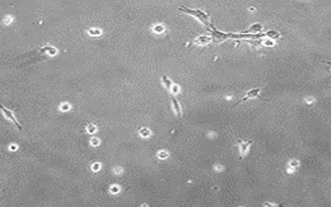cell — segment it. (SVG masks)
<instances>
[{
  "label": "cell",
  "instance_id": "3",
  "mask_svg": "<svg viewBox=\"0 0 331 207\" xmlns=\"http://www.w3.org/2000/svg\"><path fill=\"white\" fill-rule=\"evenodd\" d=\"M261 89L260 88H255V89H252L249 90L248 91H247L244 96H243L240 100L236 104V105L238 104H239L240 102H246L248 100H250V99L259 97L261 93Z\"/></svg>",
  "mask_w": 331,
  "mask_h": 207
},
{
  "label": "cell",
  "instance_id": "6",
  "mask_svg": "<svg viewBox=\"0 0 331 207\" xmlns=\"http://www.w3.org/2000/svg\"><path fill=\"white\" fill-rule=\"evenodd\" d=\"M172 102H173V107H174V109L175 111V112H176L177 116L180 117L181 115V107H180V105H179V102H177V101L176 100V99L175 98V97H172Z\"/></svg>",
  "mask_w": 331,
  "mask_h": 207
},
{
  "label": "cell",
  "instance_id": "9",
  "mask_svg": "<svg viewBox=\"0 0 331 207\" xmlns=\"http://www.w3.org/2000/svg\"><path fill=\"white\" fill-rule=\"evenodd\" d=\"M162 30H163V29H162V27L161 26L156 27H155V31L156 32H161V31H162Z\"/></svg>",
  "mask_w": 331,
  "mask_h": 207
},
{
  "label": "cell",
  "instance_id": "4",
  "mask_svg": "<svg viewBox=\"0 0 331 207\" xmlns=\"http://www.w3.org/2000/svg\"><path fill=\"white\" fill-rule=\"evenodd\" d=\"M250 145L251 142L250 141H241L239 142V151L242 157L248 153Z\"/></svg>",
  "mask_w": 331,
  "mask_h": 207
},
{
  "label": "cell",
  "instance_id": "2",
  "mask_svg": "<svg viewBox=\"0 0 331 207\" xmlns=\"http://www.w3.org/2000/svg\"><path fill=\"white\" fill-rule=\"evenodd\" d=\"M0 108H1V110L4 115V117H5L7 119H8V120L13 122L14 123V124L18 128V130L21 131L22 130V127L21 124H19V122L18 121L17 118L14 116L13 111L9 109L6 108V107H5L3 106H0Z\"/></svg>",
  "mask_w": 331,
  "mask_h": 207
},
{
  "label": "cell",
  "instance_id": "5",
  "mask_svg": "<svg viewBox=\"0 0 331 207\" xmlns=\"http://www.w3.org/2000/svg\"><path fill=\"white\" fill-rule=\"evenodd\" d=\"M210 39H211L209 37L202 36H200V37L197 38L194 41V42L197 45H205V44H207V43H208L210 42Z\"/></svg>",
  "mask_w": 331,
  "mask_h": 207
},
{
  "label": "cell",
  "instance_id": "8",
  "mask_svg": "<svg viewBox=\"0 0 331 207\" xmlns=\"http://www.w3.org/2000/svg\"><path fill=\"white\" fill-rule=\"evenodd\" d=\"M90 31H91V32H89L90 34L91 35H93V36H98V35H99L100 34V32L98 30H95V29L92 30V29H91V30H90Z\"/></svg>",
  "mask_w": 331,
  "mask_h": 207
},
{
  "label": "cell",
  "instance_id": "7",
  "mask_svg": "<svg viewBox=\"0 0 331 207\" xmlns=\"http://www.w3.org/2000/svg\"><path fill=\"white\" fill-rule=\"evenodd\" d=\"M162 81H163V82H164L166 87H167V89H169V90H171V88H172V86L173 85L172 82H171L169 78H167V77H166V76H163L162 77Z\"/></svg>",
  "mask_w": 331,
  "mask_h": 207
},
{
  "label": "cell",
  "instance_id": "1",
  "mask_svg": "<svg viewBox=\"0 0 331 207\" xmlns=\"http://www.w3.org/2000/svg\"><path fill=\"white\" fill-rule=\"evenodd\" d=\"M179 10H180L182 12H184V13H185L186 14H188L193 16L195 17L197 19H198L199 21L203 23V24L208 25V16H207L204 13H203V12H202L201 10L191 9H188V8H187L186 7H183V6H181V7H179Z\"/></svg>",
  "mask_w": 331,
  "mask_h": 207
}]
</instances>
